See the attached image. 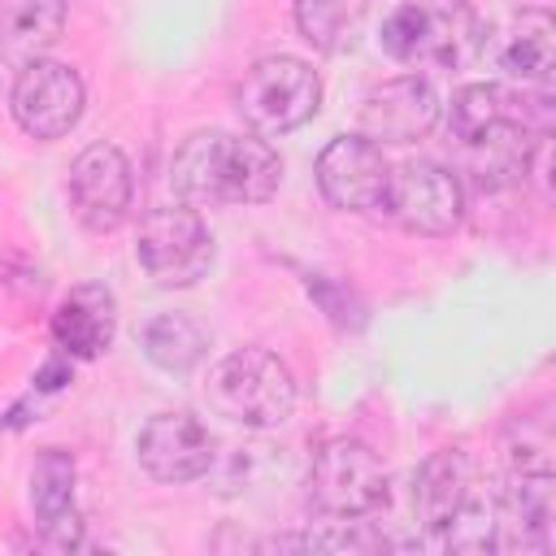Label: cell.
Wrapping results in <instances>:
<instances>
[{"mask_svg": "<svg viewBox=\"0 0 556 556\" xmlns=\"http://www.w3.org/2000/svg\"><path fill=\"white\" fill-rule=\"evenodd\" d=\"M534 109L552 113V104H534ZM534 109H526V100L508 96L500 83H465L447 104V130L460 148H469L473 139H482L504 122H526L534 130Z\"/></svg>", "mask_w": 556, "mask_h": 556, "instance_id": "obj_16", "label": "cell"}, {"mask_svg": "<svg viewBox=\"0 0 556 556\" xmlns=\"http://www.w3.org/2000/svg\"><path fill=\"white\" fill-rule=\"evenodd\" d=\"M321 109V78L300 56H261L235 87V113L261 139H278L304 126Z\"/></svg>", "mask_w": 556, "mask_h": 556, "instance_id": "obj_4", "label": "cell"}, {"mask_svg": "<svg viewBox=\"0 0 556 556\" xmlns=\"http://www.w3.org/2000/svg\"><path fill=\"white\" fill-rule=\"evenodd\" d=\"M539 130H530L526 122H504L495 130H486L482 139H473L469 152V174L478 191H504L526 182V161H530V143Z\"/></svg>", "mask_w": 556, "mask_h": 556, "instance_id": "obj_18", "label": "cell"}, {"mask_svg": "<svg viewBox=\"0 0 556 556\" xmlns=\"http://www.w3.org/2000/svg\"><path fill=\"white\" fill-rule=\"evenodd\" d=\"M130 200H135V174H130V161L117 143H87L74 165H70V204H74V217L96 230V235H109L126 222L130 213Z\"/></svg>", "mask_w": 556, "mask_h": 556, "instance_id": "obj_10", "label": "cell"}, {"mask_svg": "<svg viewBox=\"0 0 556 556\" xmlns=\"http://www.w3.org/2000/svg\"><path fill=\"white\" fill-rule=\"evenodd\" d=\"M135 452H139V465L156 482L182 486V482H195V478L208 473V465H213V434H208V426L195 413H182V408L178 413H156L139 430Z\"/></svg>", "mask_w": 556, "mask_h": 556, "instance_id": "obj_12", "label": "cell"}, {"mask_svg": "<svg viewBox=\"0 0 556 556\" xmlns=\"http://www.w3.org/2000/svg\"><path fill=\"white\" fill-rule=\"evenodd\" d=\"M382 213H391L395 226L408 235L443 239L465 222V182L447 165H439L430 156H413L391 169Z\"/></svg>", "mask_w": 556, "mask_h": 556, "instance_id": "obj_7", "label": "cell"}, {"mask_svg": "<svg viewBox=\"0 0 556 556\" xmlns=\"http://www.w3.org/2000/svg\"><path fill=\"white\" fill-rule=\"evenodd\" d=\"M443 117V104H439V91L430 78L421 74H400V78H387L378 83L365 104H361V135L374 139L378 148L387 143H417L426 139Z\"/></svg>", "mask_w": 556, "mask_h": 556, "instance_id": "obj_11", "label": "cell"}, {"mask_svg": "<svg viewBox=\"0 0 556 556\" xmlns=\"http://www.w3.org/2000/svg\"><path fill=\"white\" fill-rule=\"evenodd\" d=\"M378 43L400 65L460 70L482 52V22L465 0H404L382 17Z\"/></svg>", "mask_w": 556, "mask_h": 556, "instance_id": "obj_2", "label": "cell"}, {"mask_svg": "<svg viewBox=\"0 0 556 556\" xmlns=\"http://www.w3.org/2000/svg\"><path fill=\"white\" fill-rule=\"evenodd\" d=\"M473 491V460L465 447H439L421 460L417 478H413V513L421 521V530L439 534L452 513L469 500Z\"/></svg>", "mask_w": 556, "mask_h": 556, "instance_id": "obj_15", "label": "cell"}, {"mask_svg": "<svg viewBox=\"0 0 556 556\" xmlns=\"http://www.w3.org/2000/svg\"><path fill=\"white\" fill-rule=\"evenodd\" d=\"M87 104V87L74 65L65 61H26L17 65L13 91H9V113L30 139H65Z\"/></svg>", "mask_w": 556, "mask_h": 556, "instance_id": "obj_8", "label": "cell"}, {"mask_svg": "<svg viewBox=\"0 0 556 556\" xmlns=\"http://www.w3.org/2000/svg\"><path fill=\"white\" fill-rule=\"evenodd\" d=\"M70 0H0V52L13 65L39 61L65 30Z\"/></svg>", "mask_w": 556, "mask_h": 556, "instance_id": "obj_17", "label": "cell"}, {"mask_svg": "<svg viewBox=\"0 0 556 556\" xmlns=\"http://www.w3.org/2000/svg\"><path fill=\"white\" fill-rule=\"evenodd\" d=\"M282 182V156L261 135L195 130L169 161V187L191 208L265 204Z\"/></svg>", "mask_w": 556, "mask_h": 556, "instance_id": "obj_1", "label": "cell"}, {"mask_svg": "<svg viewBox=\"0 0 556 556\" xmlns=\"http://www.w3.org/2000/svg\"><path fill=\"white\" fill-rule=\"evenodd\" d=\"M387 491H391L387 465L365 439L339 434L317 447L308 469V500L326 517H369L374 508L387 504Z\"/></svg>", "mask_w": 556, "mask_h": 556, "instance_id": "obj_6", "label": "cell"}, {"mask_svg": "<svg viewBox=\"0 0 556 556\" xmlns=\"http://www.w3.org/2000/svg\"><path fill=\"white\" fill-rule=\"evenodd\" d=\"M500 65L508 78H517L521 87H547L552 70H556V22L547 9H521V17L513 22Z\"/></svg>", "mask_w": 556, "mask_h": 556, "instance_id": "obj_19", "label": "cell"}, {"mask_svg": "<svg viewBox=\"0 0 556 556\" xmlns=\"http://www.w3.org/2000/svg\"><path fill=\"white\" fill-rule=\"evenodd\" d=\"M143 356L165 374H191L208 356V330L187 313H156L139 326Z\"/></svg>", "mask_w": 556, "mask_h": 556, "instance_id": "obj_20", "label": "cell"}, {"mask_svg": "<svg viewBox=\"0 0 556 556\" xmlns=\"http://www.w3.org/2000/svg\"><path fill=\"white\" fill-rule=\"evenodd\" d=\"M65 382H70V369H65L61 361H48V365L39 369V378H35L39 391H56V387H65Z\"/></svg>", "mask_w": 556, "mask_h": 556, "instance_id": "obj_24", "label": "cell"}, {"mask_svg": "<svg viewBox=\"0 0 556 556\" xmlns=\"http://www.w3.org/2000/svg\"><path fill=\"white\" fill-rule=\"evenodd\" d=\"M308 295L326 308V317L339 326V330H361L365 326V304L348 291V287H339V282H330V278H308Z\"/></svg>", "mask_w": 556, "mask_h": 556, "instance_id": "obj_23", "label": "cell"}, {"mask_svg": "<svg viewBox=\"0 0 556 556\" xmlns=\"http://www.w3.org/2000/svg\"><path fill=\"white\" fill-rule=\"evenodd\" d=\"M369 0H295V30L317 52H348L361 39Z\"/></svg>", "mask_w": 556, "mask_h": 556, "instance_id": "obj_21", "label": "cell"}, {"mask_svg": "<svg viewBox=\"0 0 556 556\" xmlns=\"http://www.w3.org/2000/svg\"><path fill=\"white\" fill-rule=\"evenodd\" d=\"M317 191L330 208L339 213H382L387 208V187H391V165L382 148L365 135H334L317 152Z\"/></svg>", "mask_w": 556, "mask_h": 556, "instance_id": "obj_9", "label": "cell"}, {"mask_svg": "<svg viewBox=\"0 0 556 556\" xmlns=\"http://www.w3.org/2000/svg\"><path fill=\"white\" fill-rule=\"evenodd\" d=\"M117 334V300L104 282H78L65 291V300L52 313V339L65 356L91 361L100 356Z\"/></svg>", "mask_w": 556, "mask_h": 556, "instance_id": "obj_14", "label": "cell"}, {"mask_svg": "<svg viewBox=\"0 0 556 556\" xmlns=\"http://www.w3.org/2000/svg\"><path fill=\"white\" fill-rule=\"evenodd\" d=\"M74 486H78V465L65 447H43L35 469H30V513L35 526L52 547H78L83 543V521L74 508Z\"/></svg>", "mask_w": 556, "mask_h": 556, "instance_id": "obj_13", "label": "cell"}, {"mask_svg": "<svg viewBox=\"0 0 556 556\" xmlns=\"http://www.w3.org/2000/svg\"><path fill=\"white\" fill-rule=\"evenodd\" d=\"M213 235L191 204H161L139 217L135 261L156 287H195L213 269Z\"/></svg>", "mask_w": 556, "mask_h": 556, "instance_id": "obj_5", "label": "cell"}, {"mask_svg": "<svg viewBox=\"0 0 556 556\" xmlns=\"http://www.w3.org/2000/svg\"><path fill=\"white\" fill-rule=\"evenodd\" d=\"M439 534L452 552H491V547H500V534H504L500 530V500L469 491V500L452 513V521Z\"/></svg>", "mask_w": 556, "mask_h": 556, "instance_id": "obj_22", "label": "cell"}, {"mask_svg": "<svg viewBox=\"0 0 556 556\" xmlns=\"http://www.w3.org/2000/svg\"><path fill=\"white\" fill-rule=\"evenodd\" d=\"M204 400L235 426L274 430L295 413V374L269 348H239L208 369Z\"/></svg>", "mask_w": 556, "mask_h": 556, "instance_id": "obj_3", "label": "cell"}]
</instances>
